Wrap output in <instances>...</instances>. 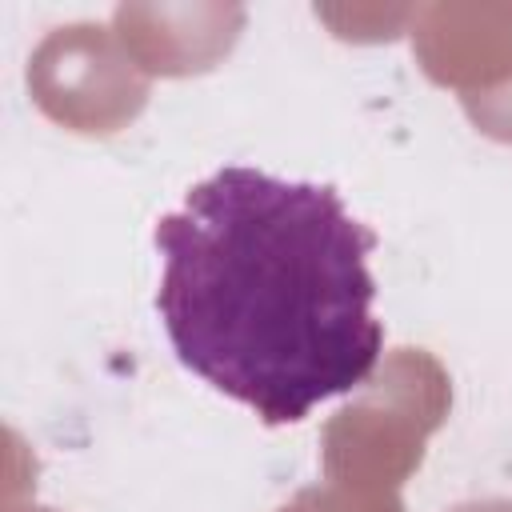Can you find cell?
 I'll list each match as a JSON object with an SVG mask.
<instances>
[{"mask_svg": "<svg viewBox=\"0 0 512 512\" xmlns=\"http://www.w3.org/2000/svg\"><path fill=\"white\" fill-rule=\"evenodd\" d=\"M372 248L332 184L212 172L156 224V312L176 360L268 428L308 420L384 352Z\"/></svg>", "mask_w": 512, "mask_h": 512, "instance_id": "1", "label": "cell"}]
</instances>
